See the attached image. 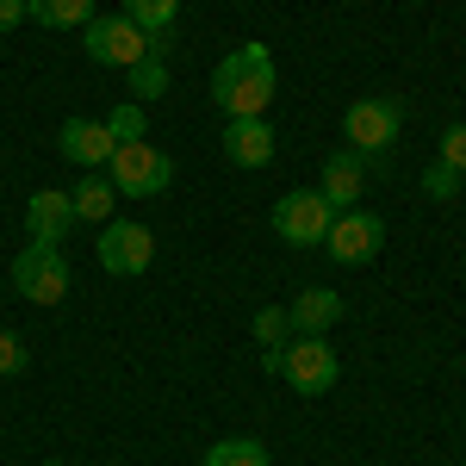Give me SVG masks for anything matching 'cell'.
Wrapping results in <instances>:
<instances>
[{
  "instance_id": "6da1fadb",
  "label": "cell",
  "mask_w": 466,
  "mask_h": 466,
  "mask_svg": "<svg viewBox=\"0 0 466 466\" xmlns=\"http://www.w3.org/2000/svg\"><path fill=\"white\" fill-rule=\"evenodd\" d=\"M274 100V50L268 44H243L212 69V106L224 118H261Z\"/></svg>"
},
{
  "instance_id": "7a4b0ae2",
  "label": "cell",
  "mask_w": 466,
  "mask_h": 466,
  "mask_svg": "<svg viewBox=\"0 0 466 466\" xmlns=\"http://www.w3.org/2000/svg\"><path fill=\"white\" fill-rule=\"evenodd\" d=\"M106 180H112V193H125V199H156V193H168V180H175V162H168L162 149L149 144V137H131V144L112 149Z\"/></svg>"
},
{
  "instance_id": "3957f363",
  "label": "cell",
  "mask_w": 466,
  "mask_h": 466,
  "mask_svg": "<svg viewBox=\"0 0 466 466\" xmlns=\"http://www.w3.org/2000/svg\"><path fill=\"white\" fill-rule=\"evenodd\" d=\"M81 50H87V63H100V69H131V63L156 56L149 37L137 32L125 13H100V19H87V25H81Z\"/></svg>"
},
{
  "instance_id": "277c9868",
  "label": "cell",
  "mask_w": 466,
  "mask_h": 466,
  "mask_svg": "<svg viewBox=\"0 0 466 466\" xmlns=\"http://www.w3.org/2000/svg\"><path fill=\"white\" fill-rule=\"evenodd\" d=\"M280 380L305 398H323L342 380V355H336L323 336H292L287 349H280Z\"/></svg>"
},
{
  "instance_id": "5b68a950",
  "label": "cell",
  "mask_w": 466,
  "mask_h": 466,
  "mask_svg": "<svg viewBox=\"0 0 466 466\" xmlns=\"http://www.w3.org/2000/svg\"><path fill=\"white\" fill-rule=\"evenodd\" d=\"M398 131H404V106H398L392 94H367V100H355V106L342 112V137L360 156H386L398 144Z\"/></svg>"
},
{
  "instance_id": "8992f818",
  "label": "cell",
  "mask_w": 466,
  "mask_h": 466,
  "mask_svg": "<svg viewBox=\"0 0 466 466\" xmlns=\"http://www.w3.org/2000/svg\"><path fill=\"white\" fill-rule=\"evenodd\" d=\"M13 287H19V299H32V305H63V299H69V261H63V249H56V243L19 249Z\"/></svg>"
},
{
  "instance_id": "52a82bcc",
  "label": "cell",
  "mask_w": 466,
  "mask_h": 466,
  "mask_svg": "<svg viewBox=\"0 0 466 466\" xmlns=\"http://www.w3.org/2000/svg\"><path fill=\"white\" fill-rule=\"evenodd\" d=\"M329 199H323L318 187L311 193H287L280 206H274V237L292 243V249H323V237H329Z\"/></svg>"
},
{
  "instance_id": "ba28073f",
  "label": "cell",
  "mask_w": 466,
  "mask_h": 466,
  "mask_svg": "<svg viewBox=\"0 0 466 466\" xmlns=\"http://www.w3.org/2000/svg\"><path fill=\"white\" fill-rule=\"evenodd\" d=\"M149 261H156V237L144 224H131V218H106L100 224V268L106 274L131 280V274H144Z\"/></svg>"
},
{
  "instance_id": "9c48e42d",
  "label": "cell",
  "mask_w": 466,
  "mask_h": 466,
  "mask_svg": "<svg viewBox=\"0 0 466 466\" xmlns=\"http://www.w3.org/2000/svg\"><path fill=\"white\" fill-rule=\"evenodd\" d=\"M380 243H386V218H373V212H336L329 218V237H323V249L336 255L342 268H360V261H373L380 255Z\"/></svg>"
},
{
  "instance_id": "30bf717a",
  "label": "cell",
  "mask_w": 466,
  "mask_h": 466,
  "mask_svg": "<svg viewBox=\"0 0 466 466\" xmlns=\"http://www.w3.org/2000/svg\"><path fill=\"white\" fill-rule=\"evenodd\" d=\"M380 168V156H360V149H336L329 162H323V199H329V212H355V199L367 193V175Z\"/></svg>"
},
{
  "instance_id": "8fae6325",
  "label": "cell",
  "mask_w": 466,
  "mask_h": 466,
  "mask_svg": "<svg viewBox=\"0 0 466 466\" xmlns=\"http://www.w3.org/2000/svg\"><path fill=\"white\" fill-rule=\"evenodd\" d=\"M69 224H75L69 187H37L32 199H25V237H32V243H56V249H63Z\"/></svg>"
},
{
  "instance_id": "7c38bea8",
  "label": "cell",
  "mask_w": 466,
  "mask_h": 466,
  "mask_svg": "<svg viewBox=\"0 0 466 466\" xmlns=\"http://www.w3.org/2000/svg\"><path fill=\"white\" fill-rule=\"evenodd\" d=\"M56 149H63L69 162H81V168H106L118 137H112L106 118H69V125L56 131Z\"/></svg>"
},
{
  "instance_id": "4fadbf2b",
  "label": "cell",
  "mask_w": 466,
  "mask_h": 466,
  "mask_svg": "<svg viewBox=\"0 0 466 466\" xmlns=\"http://www.w3.org/2000/svg\"><path fill=\"white\" fill-rule=\"evenodd\" d=\"M224 156L237 168H268L274 162V125L268 118H230L224 125Z\"/></svg>"
},
{
  "instance_id": "5bb4252c",
  "label": "cell",
  "mask_w": 466,
  "mask_h": 466,
  "mask_svg": "<svg viewBox=\"0 0 466 466\" xmlns=\"http://www.w3.org/2000/svg\"><path fill=\"white\" fill-rule=\"evenodd\" d=\"M287 323H292V336H323V329H336V323H342V292H329V287L299 292L287 305Z\"/></svg>"
},
{
  "instance_id": "9a60e30c",
  "label": "cell",
  "mask_w": 466,
  "mask_h": 466,
  "mask_svg": "<svg viewBox=\"0 0 466 466\" xmlns=\"http://www.w3.org/2000/svg\"><path fill=\"white\" fill-rule=\"evenodd\" d=\"M112 199H118V193H112V180L100 175V168H87V175L69 187L75 224H106V218H112Z\"/></svg>"
},
{
  "instance_id": "2e32d148",
  "label": "cell",
  "mask_w": 466,
  "mask_h": 466,
  "mask_svg": "<svg viewBox=\"0 0 466 466\" xmlns=\"http://www.w3.org/2000/svg\"><path fill=\"white\" fill-rule=\"evenodd\" d=\"M255 342H261V367H268V373H280V349L292 342L287 305H261V311H255Z\"/></svg>"
},
{
  "instance_id": "e0dca14e",
  "label": "cell",
  "mask_w": 466,
  "mask_h": 466,
  "mask_svg": "<svg viewBox=\"0 0 466 466\" xmlns=\"http://www.w3.org/2000/svg\"><path fill=\"white\" fill-rule=\"evenodd\" d=\"M25 19L50 25V32H69V25L94 19V0H25Z\"/></svg>"
},
{
  "instance_id": "ac0fdd59",
  "label": "cell",
  "mask_w": 466,
  "mask_h": 466,
  "mask_svg": "<svg viewBox=\"0 0 466 466\" xmlns=\"http://www.w3.org/2000/svg\"><path fill=\"white\" fill-rule=\"evenodd\" d=\"M175 13H180V0H125V19H131L144 37H168Z\"/></svg>"
},
{
  "instance_id": "d6986e66",
  "label": "cell",
  "mask_w": 466,
  "mask_h": 466,
  "mask_svg": "<svg viewBox=\"0 0 466 466\" xmlns=\"http://www.w3.org/2000/svg\"><path fill=\"white\" fill-rule=\"evenodd\" d=\"M206 466H268V448L255 435H237V441H212L206 448Z\"/></svg>"
},
{
  "instance_id": "ffe728a7",
  "label": "cell",
  "mask_w": 466,
  "mask_h": 466,
  "mask_svg": "<svg viewBox=\"0 0 466 466\" xmlns=\"http://www.w3.org/2000/svg\"><path fill=\"white\" fill-rule=\"evenodd\" d=\"M162 94H168V69H162V56L131 63V100L144 106V100H162Z\"/></svg>"
},
{
  "instance_id": "44dd1931",
  "label": "cell",
  "mask_w": 466,
  "mask_h": 466,
  "mask_svg": "<svg viewBox=\"0 0 466 466\" xmlns=\"http://www.w3.org/2000/svg\"><path fill=\"white\" fill-rule=\"evenodd\" d=\"M435 162L454 168V175H466V125H448V137L435 144Z\"/></svg>"
},
{
  "instance_id": "7402d4cb",
  "label": "cell",
  "mask_w": 466,
  "mask_h": 466,
  "mask_svg": "<svg viewBox=\"0 0 466 466\" xmlns=\"http://www.w3.org/2000/svg\"><path fill=\"white\" fill-rule=\"evenodd\" d=\"M106 125H112V137H118V144H131V137H144V106H137V100H125Z\"/></svg>"
},
{
  "instance_id": "603a6c76",
  "label": "cell",
  "mask_w": 466,
  "mask_h": 466,
  "mask_svg": "<svg viewBox=\"0 0 466 466\" xmlns=\"http://www.w3.org/2000/svg\"><path fill=\"white\" fill-rule=\"evenodd\" d=\"M423 193H430V199H454V193H461V175H454V168H441V162H430Z\"/></svg>"
},
{
  "instance_id": "cb8c5ba5",
  "label": "cell",
  "mask_w": 466,
  "mask_h": 466,
  "mask_svg": "<svg viewBox=\"0 0 466 466\" xmlns=\"http://www.w3.org/2000/svg\"><path fill=\"white\" fill-rule=\"evenodd\" d=\"M6 373H25V342L13 336V329H0V380Z\"/></svg>"
},
{
  "instance_id": "d4e9b609",
  "label": "cell",
  "mask_w": 466,
  "mask_h": 466,
  "mask_svg": "<svg viewBox=\"0 0 466 466\" xmlns=\"http://www.w3.org/2000/svg\"><path fill=\"white\" fill-rule=\"evenodd\" d=\"M25 19V0H0V32H13Z\"/></svg>"
}]
</instances>
